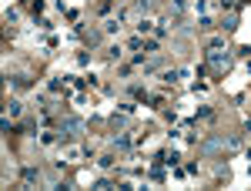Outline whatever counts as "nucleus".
<instances>
[{
  "instance_id": "nucleus-1",
  "label": "nucleus",
  "mask_w": 251,
  "mask_h": 191,
  "mask_svg": "<svg viewBox=\"0 0 251 191\" xmlns=\"http://www.w3.org/2000/svg\"><path fill=\"white\" fill-rule=\"evenodd\" d=\"M225 148H234V141L228 137V141H221V137H211V141H204V151L214 154V151H225Z\"/></svg>"
},
{
  "instance_id": "nucleus-2",
  "label": "nucleus",
  "mask_w": 251,
  "mask_h": 191,
  "mask_svg": "<svg viewBox=\"0 0 251 191\" xmlns=\"http://www.w3.org/2000/svg\"><path fill=\"white\" fill-rule=\"evenodd\" d=\"M84 131V124H80L77 117H67L64 124H60V134H67V137H74V134H80Z\"/></svg>"
}]
</instances>
